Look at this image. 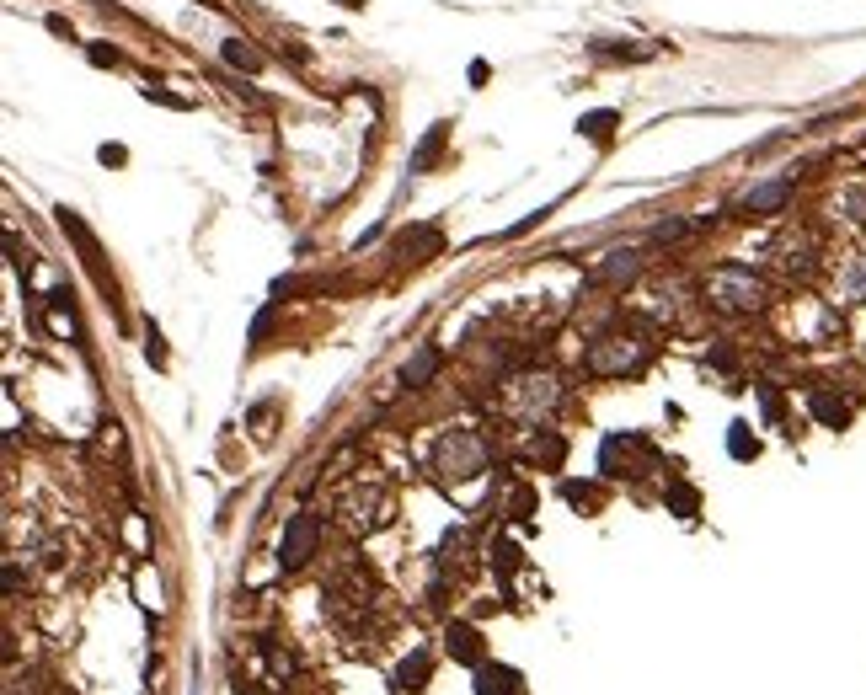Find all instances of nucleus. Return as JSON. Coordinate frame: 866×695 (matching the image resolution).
<instances>
[{
  "label": "nucleus",
  "mask_w": 866,
  "mask_h": 695,
  "mask_svg": "<svg viewBox=\"0 0 866 695\" xmlns=\"http://www.w3.org/2000/svg\"><path fill=\"white\" fill-rule=\"evenodd\" d=\"M706 295L717 311H728V316H754V311H765V300H770V289H765V278L744 268V262H728V268H717L706 278Z\"/></svg>",
  "instance_id": "nucleus-1"
},
{
  "label": "nucleus",
  "mask_w": 866,
  "mask_h": 695,
  "mask_svg": "<svg viewBox=\"0 0 866 695\" xmlns=\"http://www.w3.org/2000/svg\"><path fill=\"white\" fill-rule=\"evenodd\" d=\"M433 471L444 482H476L487 471V439L476 428H444L433 444Z\"/></svg>",
  "instance_id": "nucleus-2"
},
{
  "label": "nucleus",
  "mask_w": 866,
  "mask_h": 695,
  "mask_svg": "<svg viewBox=\"0 0 866 695\" xmlns=\"http://www.w3.org/2000/svg\"><path fill=\"white\" fill-rule=\"evenodd\" d=\"M653 359V343H642L637 332H599L589 353H583V369L589 375H637Z\"/></svg>",
  "instance_id": "nucleus-3"
},
{
  "label": "nucleus",
  "mask_w": 866,
  "mask_h": 695,
  "mask_svg": "<svg viewBox=\"0 0 866 695\" xmlns=\"http://www.w3.org/2000/svg\"><path fill=\"white\" fill-rule=\"evenodd\" d=\"M337 514H343V524L353 535H375V530H385L391 524V514H396V498H391V487L385 482H353L343 498H337Z\"/></svg>",
  "instance_id": "nucleus-4"
},
{
  "label": "nucleus",
  "mask_w": 866,
  "mask_h": 695,
  "mask_svg": "<svg viewBox=\"0 0 866 695\" xmlns=\"http://www.w3.org/2000/svg\"><path fill=\"white\" fill-rule=\"evenodd\" d=\"M556 401H562V380L546 375V369H530V375L508 380V412L524 417V423H540V417H551Z\"/></svg>",
  "instance_id": "nucleus-5"
},
{
  "label": "nucleus",
  "mask_w": 866,
  "mask_h": 695,
  "mask_svg": "<svg viewBox=\"0 0 866 695\" xmlns=\"http://www.w3.org/2000/svg\"><path fill=\"white\" fill-rule=\"evenodd\" d=\"M653 466H658V455L642 434H610L599 444V471L605 476H647Z\"/></svg>",
  "instance_id": "nucleus-6"
},
{
  "label": "nucleus",
  "mask_w": 866,
  "mask_h": 695,
  "mask_svg": "<svg viewBox=\"0 0 866 695\" xmlns=\"http://www.w3.org/2000/svg\"><path fill=\"white\" fill-rule=\"evenodd\" d=\"M316 546H321V519L295 514L284 524V540H278V567H284V573H300V567L316 556Z\"/></svg>",
  "instance_id": "nucleus-7"
},
{
  "label": "nucleus",
  "mask_w": 866,
  "mask_h": 695,
  "mask_svg": "<svg viewBox=\"0 0 866 695\" xmlns=\"http://www.w3.org/2000/svg\"><path fill=\"white\" fill-rule=\"evenodd\" d=\"M59 230H65L75 246H81V262L91 268V278L102 284V295H113V278H107V268H102V246H97V236L86 230V220H81L75 209H59Z\"/></svg>",
  "instance_id": "nucleus-8"
},
{
  "label": "nucleus",
  "mask_w": 866,
  "mask_h": 695,
  "mask_svg": "<svg viewBox=\"0 0 866 695\" xmlns=\"http://www.w3.org/2000/svg\"><path fill=\"white\" fill-rule=\"evenodd\" d=\"M792 177H776V182H760V188H749L744 198H738V209H744L749 214V220H754V214H781L786 204H792Z\"/></svg>",
  "instance_id": "nucleus-9"
},
{
  "label": "nucleus",
  "mask_w": 866,
  "mask_h": 695,
  "mask_svg": "<svg viewBox=\"0 0 866 695\" xmlns=\"http://www.w3.org/2000/svg\"><path fill=\"white\" fill-rule=\"evenodd\" d=\"M637 273H642V252H637V246H615V252H605V262L594 268V284L626 289Z\"/></svg>",
  "instance_id": "nucleus-10"
},
{
  "label": "nucleus",
  "mask_w": 866,
  "mask_h": 695,
  "mask_svg": "<svg viewBox=\"0 0 866 695\" xmlns=\"http://www.w3.org/2000/svg\"><path fill=\"white\" fill-rule=\"evenodd\" d=\"M444 653H450L455 663H482V631H476L471 621H450L444 626Z\"/></svg>",
  "instance_id": "nucleus-11"
},
{
  "label": "nucleus",
  "mask_w": 866,
  "mask_h": 695,
  "mask_svg": "<svg viewBox=\"0 0 866 695\" xmlns=\"http://www.w3.org/2000/svg\"><path fill=\"white\" fill-rule=\"evenodd\" d=\"M439 364H444V353L433 348V343H423L407 364H401V385H407V391H423V385L439 375Z\"/></svg>",
  "instance_id": "nucleus-12"
},
{
  "label": "nucleus",
  "mask_w": 866,
  "mask_h": 695,
  "mask_svg": "<svg viewBox=\"0 0 866 695\" xmlns=\"http://www.w3.org/2000/svg\"><path fill=\"white\" fill-rule=\"evenodd\" d=\"M813 252H818V241L802 236V230H797V236H781V241H776V257H781L786 273H808V268H813Z\"/></svg>",
  "instance_id": "nucleus-13"
},
{
  "label": "nucleus",
  "mask_w": 866,
  "mask_h": 695,
  "mask_svg": "<svg viewBox=\"0 0 866 695\" xmlns=\"http://www.w3.org/2000/svg\"><path fill=\"white\" fill-rule=\"evenodd\" d=\"M476 695H519V674L498 663H476Z\"/></svg>",
  "instance_id": "nucleus-14"
},
{
  "label": "nucleus",
  "mask_w": 866,
  "mask_h": 695,
  "mask_svg": "<svg viewBox=\"0 0 866 695\" xmlns=\"http://www.w3.org/2000/svg\"><path fill=\"white\" fill-rule=\"evenodd\" d=\"M428 669H433V653H428V647H417L412 658L396 663V690H423L428 685Z\"/></svg>",
  "instance_id": "nucleus-15"
},
{
  "label": "nucleus",
  "mask_w": 866,
  "mask_h": 695,
  "mask_svg": "<svg viewBox=\"0 0 866 695\" xmlns=\"http://www.w3.org/2000/svg\"><path fill=\"white\" fill-rule=\"evenodd\" d=\"M808 412H813L824 428H845V423H850V407H845V401L834 396V391H813V396H808Z\"/></svg>",
  "instance_id": "nucleus-16"
},
{
  "label": "nucleus",
  "mask_w": 866,
  "mask_h": 695,
  "mask_svg": "<svg viewBox=\"0 0 866 695\" xmlns=\"http://www.w3.org/2000/svg\"><path fill=\"white\" fill-rule=\"evenodd\" d=\"M220 54H225V65H230V70H246V75H257V70H262V54H257L246 38H225V43H220Z\"/></svg>",
  "instance_id": "nucleus-17"
},
{
  "label": "nucleus",
  "mask_w": 866,
  "mask_h": 695,
  "mask_svg": "<svg viewBox=\"0 0 866 695\" xmlns=\"http://www.w3.org/2000/svg\"><path fill=\"white\" fill-rule=\"evenodd\" d=\"M840 295H845L850 305H866V252L845 262V273H840Z\"/></svg>",
  "instance_id": "nucleus-18"
},
{
  "label": "nucleus",
  "mask_w": 866,
  "mask_h": 695,
  "mask_svg": "<svg viewBox=\"0 0 866 695\" xmlns=\"http://www.w3.org/2000/svg\"><path fill=\"white\" fill-rule=\"evenodd\" d=\"M444 139H450V134H444V123H433V129H428V139L417 145V156H412V172H433V161H439Z\"/></svg>",
  "instance_id": "nucleus-19"
},
{
  "label": "nucleus",
  "mask_w": 866,
  "mask_h": 695,
  "mask_svg": "<svg viewBox=\"0 0 866 695\" xmlns=\"http://www.w3.org/2000/svg\"><path fill=\"white\" fill-rule=\"evenodd\" d=\"M663 503H669L679 519H695V508H701V492H695V487H685V482H674L669 492H663Z\"/></svg>",
  "instance_id": "nucleus-20"
},
{
  "label": "nucleus",
  "mask_w": 866,
  "mask_h": 695,
  "mask_svg": "<svg viewBox=\"0 0 866 695\" xmlns=\"http://www.w3.org/2000/svg\"><path fill=\"white\" fill-rule=\"evenodd\" d=\"M728 455L733 460H754V455H760V439L749 434V423H733L728 428Z\"/></svg>",
  "instance_id": "nucleus-21"
},
{
  "label": "nucleus",
  "mask_w": 866,
  "mask_h": 695,
  "mask_svg": "<svg viewBox=\"0 0 866 695\" xmlns=\"http://www.w3.org/2000/svg\"><path fill=\"white\" fill-rule=\"evenodd\" d=\"M530 450H535V460H546V466H562V455H567V444H562V439H556V434H551V428H540V439L530 444Z\"/></svg>",
  "instance_id": "nucleus-22"
},
{
  "label": "nucleus",
  "mask_w": 866,
  "mask_h": 695,
  "mask_svg": "<svg viewBox=\"0 0 866 695\" xmlns=\"http://www.w3.org/2000/svg\"><path fill=\"white\" fill-rule=\"evenodd\" d=\"M578 134H589L594 145H605V139L615 134V113H589V118H578Z\"/></svg>",
  "instance_id": "nucleus-23"
},
{
  "label": "nucleus",
  "mask_w": 866,
  "mask_h": 695,
  "mask_svg": "<svg viewBox=\"0 0 866 695\" xmlns=\"http://www.w3.org/2000/svg\"><path fill=\"white\" fill-rule=\"evenodd\" d=\"M86 54H91V65H102V70H107V65H123V54L113 49V43H91Z\"/></svg>",
  "instance_id": "nucleus-24"
},
{
  "label": "nucleus",
  "mask_w": 866,
  "mask_h": 695,
  "mask_svg": "<svg viewBox=\"0 0 866 695\" xmlns=\"http://www.w3.org/2000/svg\"><path fill=\"white\" fill-rule=\"evenodd\" d=\"M685 230H690V220H658L653 225V241H679Z\"/></svg>",
  "instance_id": "nucleus-25"
},
{
  "label": "nucleus",
  "mask_w": 866,
  "mask_h": 695,
  "mask_svg": "<svg viewBox=\"0 0 866 695\" xmlns=\"http://www.w3.org/2000/svg\"><path fill=\"white\" fill-rule=\"evenodd\" d=\"M492 567H503V573H514V567H519V551L508 546V540H503V546H492Z\"/></svg>",
  "instance_id": "nucleus-26"
},
{
  "label": "nucleus",
  "mask_w": 866,
  "mask_h": 695,
  "mask_svg": "<svg viewBox=\"0 0 866 695\" xmlns=\"http://www.w3.org/2000/svg\"><path fill=\"white\" fill-rule=\"evenodd\" d=\"M343 6H359V0H343Z\"/></svg>",
  "instance_id": "nucleus-27"
}]
</instances>
